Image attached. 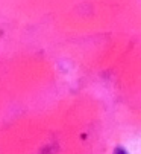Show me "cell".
<instances>
[{
    "mask_svg": "<svg viewBox=\"0 0 141 154\" xmlns=\"http://www.w3.org/2000/svg\"><path fill=\"white\" fill-rule=\"evenodd\" d=\"M114 154H126V151H125V149H122V148H119V149H117Z\"/></svg>",
    "mask_w": 141,
    "mask_h": 154,
    "instance_id": "obj_1",
    "label": "cell"
}]
</instances>
